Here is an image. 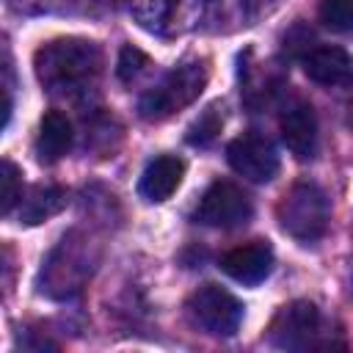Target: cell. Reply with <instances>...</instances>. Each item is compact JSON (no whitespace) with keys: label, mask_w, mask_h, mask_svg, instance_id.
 <instances>
[{"label":"cell","mask_w":353,"mask_h":353,"mask_svg":"<svg viewBox=\"0 0 353 353\" xmlns=\"http://www.w3.org/2000/svg\"><path fill=\"white\" fill-rule=\"evenodd\" d=\"M99 72V50L94 41L80 39H58L44 44L36 52V74L50 88H72L97 77Z\"/></svg>","instance_id":"1"},{"label":"cell","mask_w":353,"mask_h":353,"mask_svg":"<svg viewBox=\"0 0 353 353\" xmlns=\"http://www.w3.org/2000/svg\"><path fill=\"white\" fill-rule=\"evenodd\" d=\"M279 226L298 243H314L325 234L331 221V204L320 185L295 182L276 204Z\"/></svg>","instance_id":"2"},{"label":"cell","mask_w":353,"mask_h":353,"mask_svg":"<svg viewBox=\"0 0 353 353\" xmlns=\"http://www.w3.org/2000/svg\"><path fill=\"white\" fill-rule=\"evenodd\" d=\"M207 85V66L201 61H188L171 69L152 91H146L138 102V113L146 121H163L182 108H188Z\"/></svg>","instance_id":"3"},{"label":"cell","mask_w":353,"mask_h":353,"mask_svg":"<svg viewBox=\"0 0 353 353\" xmlns=\"http://www.w3.org/2000/svg\"><path fill=\"white\" fill-rule=\"evenodd\" d=\"M188 320L212 336H232L243 323V303L218 284H201L185 303Z\"/></svg>","instance_id":"4"},{"label":"cell","mask_w":353,"mask_h":353,"mask_svg":"<svg viewBox=\"0 0 353 353\" xmlns=\"http://www.w3.org/2000/svg\"><path fill=\"white\" fill-rule=\"evenodd\" d=\"M251 218H254L251 196L229 179H215L204 190L193 212L196 223L212 226V229H237V226H245Z\"/></svg>","instance_id":"5"},{"label":"cell","mask_w":353,"mask_h":353,"mask_svg":"<svg viewBox=\"0 0 353 353\" xmlns=\"http://www.w3.org/2000/svg\"><path fill=\"white\" fill-rule=\"evenodd\" d=\"M317 334H320V312L312 301H292L281 306L268 328V339L276 347H287V350L323 347L317 342Z\"/></svg>","instance_id":"6"},{"label":"cell","mask_w":353,"mask_h":353,"mask_svg":"<svg viewBox=\"0 0 353 353\" xmlns=\"http://www.w3.org/2000/svg\"><path fill=\"white\" fill-rule=\"evenodd\" d=\"M226 160L248 182H270L279 174L276 146L259 132H243L226 146Z\"/></svg>","instance_id":"7"},{"label":"cell","mask_w":353,"mask_h":353,"mask_svg":"<svg viewBox=\"0 0 353 353\" xmlns=\"http://www.w3.org/2000/svg\"><path fill=\"white\" fill-rule=\"evenodd\" d=\"M281 141L290 149L292 157L298 160H312L317 154V141H320V127H317V113L309 102H292L281 119H279Z\"/></svg>","instance_id":"8"},{"label":"cell","mask_w":353,"mask_h":353,"mask_svg":"<svg viewBox=\"0 0 353 353\" xmlns=\"http://www.w3.org/2000/svg\"><path fill=\"white\" fill-rule=\"evenodd\" d=\"M221 270L240 284H259L273 270V248L268 240L243 243L221 256Z\"/></svg>","instance_id":"9"},{"label":"cell","mask_w":353,"mask_h":353,"mask_svg":"<svg viewBox=\"0 0 353 353\" xmlns=\"http://www.w3.org/2000/svg\"><path fill=\"white\" fill-rule=\"evenodd\" d=\"M303 72L317 85H353V55L342 47L323 44L303 55Z\"/></svg>","instance_id":"10"},{"label":"cell","mask_w":353,"mask_h":353,"mask_svg":"<svg viewBox=\"0 0 353 353\" xmlns=\"http://www.w3.org/2000/svg\"><path fill=\"white\" fill-rule=\"evenodd\" d=\"M182 176H185V160L176 154H160L143 168L138 193H141V199L160 204V201L171 199V193L182 185Z\"/></svg>","instance_id":"11"},{"label":"cell","mask_w":353,"mask_h":353,"mask_svg":"<svg viewBox=\"0 0 353 353\" xmlns=\"http://www.w3.org/2000/svg\"><path fill=\"white\" fill-rule=\"evenodd\" d=\"M72 121L61 110H47L39 121V135H36V157L41 163H58L69 146H72Z\"/></svg>","instance_id":"12"},{"label":"cell","mask_w":353,"mask_h":353,"mask_svg":"<svg viewBox=\"0 0 353 353\" xmlns=\"http://www.w3.org/2000/svg\"><path fill=\"white\" fill-rule=\"evenodd\" d=\"M66 207V190L58 185H33L19 201V221L36 226Z\"/></svg>","instance_id":"13"},{"label":"cell","mask_w":353,"mask_h":353,"mask_svg":"<svg viewBox=\"0 0 353 353\" xmlns=\"http://www.w3.org/2000/svg\"><path fill=\"white\" fill-rule=\"evenodd\" d=\"M221 130H223V105L221 102H212V105H207L201 113H199V119L188 127V132H185V141L190 143V146H210L218 135H221Z\"/></svg>","instance_id":"14"},{"label":"cell","mask_w":353,"mask_h":353,"mask_svg":"<svg viewBox=\"0 0 353 353\" xmlns=\"http://www.w3.org/2000/svg\"><path fill=\"white\" fill-rule=\"evenodd\" d=\"M317 17L334 33H353V0H320Z\"/></svg>","instance_id":"15"},{"label":"cell","mask_w":353,"mask_h":353,"mask_svg":"<svg viewBox=\"0 0 353 353\" xmlns=\"http://www.w3.org/2000/svg\"><path fill=\"white\" fill-rule=\"evenodd\" d=\"M0 182H3V215H11V210L22 201V174L11 160H3Z\"/></svg>","instance_id":"16"},{"label":"cell","mask_w":353,"mask_h":353,"mask_svg":"<svg viewBox=\"0 0 353 353\" xmlns=\"http://www.w3.org/2000/svg\"><path fill=\"white\" fill-rule=\"evenodd\" d=\"M146 66H149V55H146V52H141V50L132 47V44L121 47V52H119V63H116V74H119V80L132 83Z\"/></svg>","instance_id":"17"},{"label":"cell","mask_w":353,"mask_h":353,"mask_svg":"<svg viewBox=\"0 0 353 353\" xmlns=\"http://www.w3.org/2000/svg\"><path fill=\"white\" fill-rule=\"evenodd\" d=\"M281 6V0H240V8L245 14V19H262L268 14H273Z\"/></svg>","instance_id":"18"},{"label":"cell","mask_w":353,"mask_h":353,"mask_svg":"<svg viewBox=\"0 0 353 353\" xmlns=\"http://www.w3.org/2000/svg\"><path fill=\"white\" fill-rule=\"evenodd\" d=\"M176 3H179V0H163V6H165V14H168V11H171Z\"/></svg>","instance_id":"19"}]
</instances>
